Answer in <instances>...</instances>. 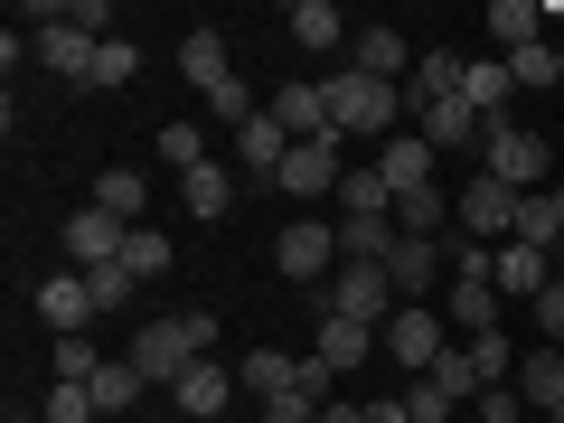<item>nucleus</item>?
Returning a JSON list of instances; mask_svg holds the SVG:
<instances>
[{"mask_svg": "<svg viewBox=\"0 0 564 423\" xmlns=\"http://www.w3.org/2000/svg\"><path fill=\"white\" fill-rule=\"evenodd\" d=\"M85 282H95V311H132V292H141V273H132V263H95Z\"/></svg>", "mask_w": 564, "mask_h": 423, "instance_id": "39", "label": "nucleus"}, {"mask_svg": "<svg viewBox=\"0 0 564 423\" xmlns=\"http://www.w3.org/2000/svg\"><path fill=\"white\" fill-rule=\"evenodd\" d=\"M29 47H39V66H57V76H76V85H95V47H104V39H85L76 20H57V29H39V39H29Z\"/></svg>", "mask_w": 564, "mask_h": 423, "instance_id": "16", "label": "nucleus"}, {"mask_svg": "<svg viewBox=\"0 0 564 423\" xmlns=\"http://www.w3.org/2000/svg\"><path fill=\"white\" fill-rule=\"evenodd\" d=\"M470 423H527V395H518V377H508V386H480Z\"/></svg>", "mask_w": 564, "mask_h": 423, "instance_id": "41", "label": "nucleus"}, {"mask_svg": "<svg viewBox=\"0 0 564 423\" xmlns=\"http://www.w3.org/2000/svg\"><path fill=\"white\" fill-rule=\"evenodd\" d=\"M339 132H321V141H292V161H282V198H339Z\"/></svg>", "mask_w": 564, "mask_h": 423, "instance_id": "7", "label": "nucleus"}, {"mask_svg": "<svg viewBox=\"0 0 564 423\" xmlns=\"http://www.w3.org/2000/svg\"><path fill=\"white\" fill-rule=\"evenodd\" d=\"M39 321L57 329V339H85V329H95V282L85 273H47L39 282Z\"/></svg>", "mask_w": 564, "mask_h": 423, "instance_id": "12", "label": "nucleus"}, {"mask_svg": "<svg viewBox=\"0 0 564 423\" xmlns=\"http://www.w3.org/2000/svg\"><path fill=\"white\" fill-rule=\"evenodd\" d=\"M180 198H188V217H207V226H217L226 207H236V170H226V161L188 170V180H180Z\"/></svg>", "mask_w": 564, "mask_h": 423, "instance_id": "26", "label": "nucleus"}, {"mask_svg": "<svg viewBox=\"0 0 564 423\" xmlns=\"http://www.w3.org/2000/svg\"><path fill=\"white\" fill-rule=\"evenodd\" d=\"M545 423H564V404H555V414H545Z\"/></svg>", "mask_w": 564, "mask_h": 423, "instance_id": "53", "label": "nucleus"}, {"mask_svg": "<svg viewBox=\"0 0 564 423\" xmlns=\"http://www.w3.org/2000/svg\"><path fill=\"white\" fill-rule=\"evenodd\" d=\"M404 423H462V404H452L433 377H414V386H404Z\"/></svg>", "mask_w": 564, "mask_h": 423, "instance_id": "38", "label": "nucleus"}, {"mask_svg": "<svg viewBox=\"0 0 564 423\" xmlns=\"http://www.w3.org/2000/svg\"><path fill=\"white\" fill-rule=\"evenodd\" d=\"M443 263H452V245H443V236H395V254H386V282H395V302H423Z\"/></svg>", "mask_w": 564, "mask_h": 423, "instance_id": "11", "label": "nucleus"}, {"mask_svg": "<svg viewBox=\"0 0 564 423\" xmlns=\"http://www.w3.org/2000/svg\"><path fill=\"white\" fill-rule=\"evenodd\" d=\"M311 358H321L329 377H348V367H367V358H377V329H358V321H329V311H321V339H311Z\"/></svg>", "mask_w": 564, "mask_h": 423, "instance_id": "20", "label": "nucleus"}, {"mask_svg": "<svg viewBox=\"0 0 564 423\" xmlns=\"http://www.w3.org/2000/svg\"><path fill=\"white\" fill-rule=\"evenodd\" d=\"M348 76H377V85H404V76H414V47H404L395 29H358V39H348Z\"/></svg>", "mask_w": 564, "mask_h": 423, "instance_id": "14", "label": "nucleus"}, {"mask_svg": "<svg viewBox=\"0 0 564 423\" xmlns=\"http://www.w3.org/2000/svg\"><path fill=\"white\" fill-rule=\"evenodd\" d=\"M321 404H329V395H311V386H292V395L254 404V423H321Z\"/></svg>", "mask_w": 564, "mask_h": 423, "instance_id": "42", "label": "nucleus"}, {"mask_svg": "<svg viewBox=\"0 0 564 423\" xmlns=\"http://www.w3.org/2000/svg\"><path fill=\"white\" fill-rule=\"evenodd\" d=\"M282 161H292V132H282V113L263 104V113L236 132V180H245V188H254V180L273 188V180H282Z\"/></svg>", "mask_w": 564, "mask_h": 423, "instance_id": "10", "label": "nucleus"}, {"mask_svg": "<svg viewBox=\"0 0 564 423\" xmlns=\"http://www.w3.org/2000/svg\"><path fill=\"white\" fill-rule=\"evenodd\" d=\"M161 161L180 170V180H188V170H207V122H161Z\"/></svg>", "mask_w": 564, "mask_h": 423, "instance_id": "36", "label": "nucleus"}, {"mask_svg": "<svg viewBox=\"0 0 564 423\" xmlns=\"http://www.w3.org/2000/svg\"><path fill=\"white\" fill-rule=\"evenodd\" d=\"M527 423H545V414H527Z\"/></svg>", "mask_w": 564, "mask_h": 423, "instance_id": "54", "label": "nucleus"}, {"mask_svg": "<svg viewBox=\"0 0 564 423\" xmlns=\"http://www.w3.org/2000/svg\"><path fill=\"white\" fill-rule=\"evenodd\" d=\"M480 170L499 188H518V198H545L555 151H545V132H527V122H489V132H480Z\"/></svg>", "mask_w": 564, "mask_h": 423, "instance_id": "3", "label": "nucleus"}, {"mask_svg": "<svg viewBox=\"0 0 564 423\" xmlns=\"http://www.w3.org/2000/svg\"><path fill=\"white\" fill-rule=\"evenodd\" d=\"M433 386H443V395L462 404V414H470V404H480V367H470V348H462V339L443 348V367H433Z\"/></svg>", "mask_w": 564, "mask_h": 423, "instance_id": "37", "label": "nucleus"}, {"mask_svg": "<svg viewBox=\"0 0 564 423\" xmlns=\"http://www.w3.org/2000/svg\"><path fill=\"white\" fill-rule=\"evenodd\" d=\"M47 423H95V386H47Z\"/></svg>", "mask_w": 564, "mask_h": 423, "instance_id": "45", "label": "nucleus"}, {"mask_svg": "<svg viewBox=\"0 0 564 423\" xmlns=\"http://www.w3.org/2000/svg\"><path fill=\"white\" fill-rule=\"evenodd\" d=\"M273 113H282V132H292V141H321V132H329L321 85H282V95H273Z\"/></svg>", "mask_w": 564, "mask_h": 423, "instance_id": "29", "label": "nucleus"}, {"mask_svg": "<svg viewBox=\"0 0 564 423\" xmlns=\"http://www.w3.org/2000/svg\"><path fill=\"white\" fill-rule=\"evenodd\" d=\"M273 263H282V282H311V292H321V282L339 273V226H329V217H302V226H282Z\"/></svg>", "mask_w": 564, "mask_h": 423, "instance_id": "5", "label": "nucleus"}, {"mask_svg": "<svg viewBox=\"0 0 564 423\" xmlns=\"http://www.w3.org/2000/svg\"><path fill=\"white\" fill-rule=\"evenodd\" d=\"M414 132L433 141V151H462V141H470V132H489V122L470 113L462 95H452V104H423V113H414Z\"/></svg>", "mask_w": 564, "mask_h": 423, "instance_id": "25", "label": "nucleus"}, {"mask_svg": "<svg viewBox=\"0 0 564 423\" xmlns=\"http://www.w3.org/2000/svg\"><path fill=\"white\" fill-rule=\"evenodd\" d=\"M180 76L198 85V95H217V85L236 76V57H226V29H188V39H180Z\"/></svg>", "mask_w": 564, "mask_h": 423, "instance_id": "19", "label": "nucleus"}, {"mask_svg": "<svg viewBox=\"0 0 564 423\" xmlns=\"http://www.w3.org/2000/svg\"><path fill=\"white\" fill-rule=\"evenodd\" d=\"M545 207H555V236H564V180H555V188H545Z\"/></svg>", "mask_w": 564, "mask_h": 423, "instance_id": "50", "label": "nucleus"}, {"mask_svg": "<svg viewBox=\"0 0 564 423\" xmlns=\"http://www.w3.org/2000/svg\"><path fill=\"white\" fill-rule=\"evenodd\" d=\"M95 207H104V217H122V226H141V207H151L141 170H104V180H95Z\"/></svg>", "mask_w": 564, "mask_h": 423, "instance_id": "32", "label": "nucleus"}, {"mask_svg": "<svg viewBox=\"0 0 564 423\" xmlns=\"http://www.w3.org/2000/svg\"><path fill=\"white\" fill-rule=\"evenodd\" d=\"M141 386H151V377H141L132 358H104V377H95V414H132Z\"/></svg>", "mask_w": 564, "mask_h": 423, "instance_id": "33", "label": "nucleus"}, {"mask_svg": "<svg viewBox=\"0 0 564 423\" xmlns=\"http://www.w3.org/2000/svg\"><path fill=\"white\" fill-rule=\"evenodd\" d=\"M555 66H564V47H545V39H527L518 57H508V85H518V95H545V85H555Z\"/></svg>", "mask_w": 564, "mask_h": 423, "instance_id": "34", "label": "nucleus"}, {"mask_svg": "<svg viewBox=\"0 0 564 423\" xmlns=\"http://www.w3.org/2000/svg\"><path fill=\"white\" fill-rule=\"evenodd\" d=\"M10 423H47V414H10Z\"/></svg>", "mask_w": 564, "mask_h": 423, "instance_id": "51", "label": "nucleus"}, {"mask_svg": "<svg viewBox=\"0 0 564 423\" xmlns=\"http://www.w3.org/2000/svg\"><path fill=\"white\" fill-rule=\"evenodd\" d=\"M170 404H180L188 423H207V414H226V404H236V367H217V358H198V367H188L180 386H170Z\"/></svg>", "mask_w": 564, "mask_h": 423, "instance_id": "15", "label": "nucleus"}, {"mask_svg": "<svg viewBox=\"0 0 564 423\" xmlns=\"http://www.w3.org/2000/svg\"><path fill=\"white\" fill-rule=\"evenodd\" d=\"M122 236H132L122 217H104V207H76V217H66V263H76V273H95V263H122Z\"/></svg>", "mask_w": 564, "mask_h": 423, "instance_id": "13", "label": "nucleus"}, {"mask_svg": "<svg viewBox=\"0 0 564 423\" xmlns=\"http://www.w3.org/2000/svg\"><path fill=\"white\" fill-rule=\"evenodd\" d=\"M508 95H518L508 85V57H462V104L480 122H508Z\"/></svg>", "mask_w": 564, "mask_h": 423, "instance_id": "17", "label": "nucleus"}, {"mask_svg": "<svg viewBox=\"0 0 564 423\" xmlns=\"http://www.w3.org/2000/svg\"><path fill=\"white\" fill-rule=\"evenodd\" d=\"M480 39L499 47V57H518L527 39H545V10H536V0H489V20H480Z\"/></svg>", "mask_w": 564, "mask_h": 423, "instance_id": "22", "label": "nucleus"}, {"mask_svg": "<svg viewBox=\"0 0 564 423\" xmlns=\"http://www.w3.org/2000/svg\"><path fill=\"white\" fill-rule=\"evenodd\" d=\"M339 217H395V188H386V170H348V180H339Z\"/></svg>", "mask_w": 564, "mask_h": 423, "instance_id": "31", "label": "nucleus"}, {"mask_svg": "<svg viewBox=\"0 0 564 423\" xmlns=\"http://www.w3.org/2000/svg\"><path fill=\"white\" fill-rule=\"evenodd\" d=\"M518 236H527V245H545V254H555V245H564V236H555V207H545V198H527V207H518Z\"/></svg>", "mask_w": 564, "mask_h": 423, "instance_id": "46", "label": "nucleus"}, {"mask_svg": "<svg viewBox=\"0 0 564 423\" xmlns=\"http://www.w3.org/2000/svg\"><path fill=\"white\" fill-rule=\"evenodd\" d=\"M518 188H499V180H489V170H480V180H470L462 188V236L470 245H508V236H518Z\"/></svg>", "mask_w": 564, "mask_h": 423, "instance_id": "8", "label": "nucleus"}, {"mask_svg": "<svg viewBox=\"0 0 564 423\" xmlns=\"http://www.w3.org/2000/svg\"><path fill=\"white\" fill-rule=\"evenodd\" d=\"M254 113H263V104L245 95V76H226L217 95H207V122H226V132H245V122H254Z\"/></svg>", "mask_w": 564, "mask_h": 423, "instance_id": "40", "label": "nucleus"}, {"mask_svg": "<svg viewBox=\"0 0 564 423\" xmlns=\"http://www.w3.org/2000/svg\"><path fill=\"white\" fill-rule=\"evenodd\" d=\"M555 282H564V245H555Z\"/></svg>", "mask_w": 564, "mask_h": 423, "instance_id": "52", "label": "nucleus"}, {"mask_svg": "<svg viewBox=\"0 0 564 423\" xmlns=\"http://www.w3.org/2000/svg\"><path fill=\"white\" fill-rule=\"evenodd\" d=\"M536 321H545V348H555L564 339V282H545V292H536Z\"/></svg>", "mask_w": 564, "mask_h": 423, "instance_id": "47", "label": "nucleus"}, {"mask_svg": "<svg viewBox=\"0 0 564 423\" xmlns=\"http://www.w3.org/2000/svg\"><path fill=\"white\" fill-rule=\"evenodd\" d=\"M282 29H292L302 47H321V57H329V47H348V20L329 10V0H292V20H282Z\"/></svg>", "mask_w": 564, "mask_h": 423, "instance_id": "30", "label": "nucleus"}, {"mask_svg": "<svg viewBox=\"0 0 564 423\" xmlns=\"http://www.w3.org/2000/svg\"><path fill=\"white\" fill-rule=\"evenodd\" d=\"M377 339L395 348V367H414V377H433V367H443V348H452V321H433L423 302H404L395 321L377 329Z\"/></svg>", "mask_w": 564, "mask_h": 423, "instance_id": "6", "label": "nucleus"}, {"mask_svg": "<svg viewBox=\"0 0 564 423\" xmlns=\"http://www.w3.org/2000/svg\"><path fill=\"white\" fill-rule=\"evenodd\" d=\"M207 348H217V321H207V311H180V321H141L122 358H132V367H141L151 386H180L188 367L207 358Z\"/></svg>", "mask_w": 564, "mask_h": 423, "instance_id": "2", "label": "nucleus"}, {"mask_svg": "<svg viewBox=\"0 0 564 423\" xmlns=\"http://www.w3.org/2000/svg\"><path fill=\"white\" fill-rule=\"evenodd\" d=\"M321 104H329V132L339 141H395V122L414 113L404 104V85H377V76H321Z\"/></svg>", "mask_w": 564, "mask_h": 423, "instance_id": "1", "label": "nucleus"}, {"mask_svg": "<svg viewBox=\"0 0 564 423\" xmlns=\"http://www.w3.org/2000/svg\"><path fill=\"white\" fill-rule=\"evenodd\" d=\"M321 292H329V321H358V329H386V321L404 311L395 282H386V263H339Z\"/></svg>", "mask_w": 564, "mask_h": 423, "instance_id": "4", "label": "nucleus"}, {"mask_svg": "<svg viewBox=\"0 0 564 423\" xmlns=\"http://www.w3.org/2000/svg\"><path fill=\"white\" fill-rule=\"evenodd\" d=\"M489 282H499V302H536L545 282H555V254L527 245V236H508V245H489Z\"/></svg>", "mask_w": 564, "mask_h": 423, "instance_id": "9", "label": "nucleus"}, {"mask_svg": "<svg viewBox=\"0 0 564 423\" xmlns=\"http://www.w3.org/2000/svg\"><path fill=\"white\" fill-rule=\"evenodd\" d=\"M292 386H302V358H282V348H245V367H236V395L273 404V395H292Z\"/></svg>", "mask_w": 564, "mask_h": 423, "instance_id": "18", "label": "nucleus"}, {"mask_svg": "<svg viewBox=\"0 0 564 423\" xmlns=\"http://www.w3.org/2000/svg\"><path fill=\"white\" fill-rule=\"evenodd\" d=\"M555 85H564V66H555Z\"/></svg>", "mask_w": 564, "mask_h": 423, "instance_id": "55", "label": "nucleus"}, {"mask_svg": "<svg viewBox=\"0 0 564 423\" xmlns=\"http://www.w3.org/2000/svg\"><path fill=\"white\" fill-rule=\"evenodd\" d=\"M367 423H404V395H386V404H367Z\"/></svg>", "mask_w": 564, "mask_h": 423, "instance_id": "48", "label": "nucleus"}, {"mask_svg": "<svg viewBox=\"0 0 564 423\" xmlns=\"http://www.w3.org/2000/svg\"><path fill=\"white\" fill-rule=\"evenodd\" d=\"M321 423H367V404H321Z\"/></svg>", "mask_w": 564, "mask_h": 423, "instance_id": "49", "label": "nucleus"}, {"mask_svg": "<svg viewBox=\"0 0 564 423\" xmlns=\"http://www.w3.org/2000/svg\"><path fill=\"white\" fill-rule=\"evenodd\" d=\"M395 254V217H339V263H386Z\"/></svg>", "mask_w": 564, "mask_h": 423, "instance_id": "27", "label": "nucleus"}, {"mask_svg": "<svg viewBox=\"0 0 564 423\" xmlns=\"http://www.w3.org/2000/svg\"><path fill=\"white\" fill-rule=\"evenodd\" d=\"M452 217H462V207H452L443 188H404V198H395V236H443Z\"/></svg>", "mask_w": 564, "mask_h": 423, "instance_id": "28", "label": "nucleus"}, {"mask_svg": "<svg viewBox=\"0 0 564 423\" xmlns=\"http://www.w3.org/2000/svg\"><path fill=\"white\" fill-rule=\"evenodd\" d=\"M95 377H104L95 339H57V386H95Z\"/></svg>", "mask_w": 564, "mask_h": 423, "instance_id": "44", "label": "nucleus"}, {"mask_svg": "<svg viewBox=\"0 0 564 423\" xmlns=\"http://www.w3.org/2000/svg\"><path fill=\"white\" fill-rule=\"evenodd\" d=\"M122 263H132L141 282H161L180 254H170V236H161V226H132V236H122Z\"/></svg>", "mask_w": 564, "mask_h": 423, "instance_id": "35", "label": "nucleus"}, {"mask_svg": "<svg viewBox=\"0 0 564 423\" xmlns=\"http://www.w3.org/2000/svg\"><path fill=\"white\" fill-rule=\"evenodd\" d=\"M377 170H386L395 198H404V188H433V141H423V132H395V141L377 151Z\"/></svg>", "mask_w": 564, "mask_h": 423, "instance_id": "23", "label": "nucleus"}, {"mask_svg": "<svg viewBox=\"0 0 564 423\" xmlns=\"http://www.w3.org/2000/svg\"><path fill=\"white\" fill-rule=\"evenodd\" d=\"M462 95V57H452V47H433V57H414V76H404V104H452Z\"/></svg>", "mask_w": 564, "mask_h": 423, "instance_id": "24", "label": "nucleus"}, {"mask_svg": "<svg viewBox=\"0 0 564 423\" xmlns=\"http://www.w3.org/2000/svg\"><path fill=\"white\" fill-rule=\"evenodd\" d=\"M132 76H141V47L132 39H104L95 47V85H132Z\"/></svg>", "mask_w": 564, "mask_h": 423, "instance_id": "43", "label": "nucleus"}, {"mask_svg": "<svg viewBox=\"0 0 564 423\" xmlns=\"http://www.w3.org/2000/svg\"><path fill=\"white\" fill-rule=\"evenodd\" d=\"M518 395H527V414H555V404H564V348H527V358H518Z\"/></svg>", "mask_w": 564, "mask_h": 423, "instance_id": "21", "label": "nucleus"}]
</instances>
